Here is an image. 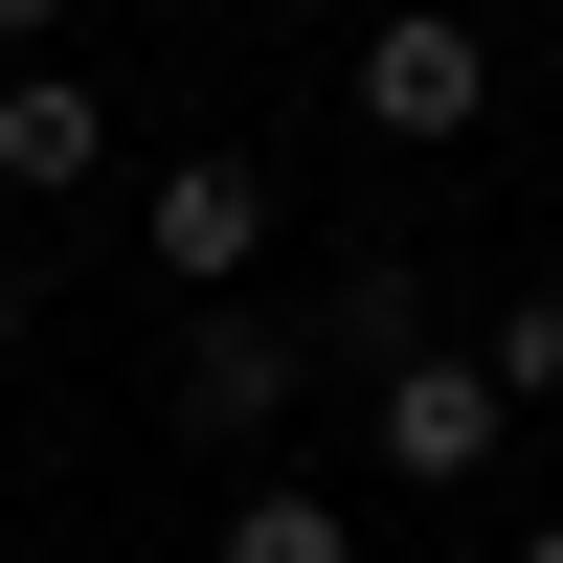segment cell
<instances>
[{"label": "cell", "instance_id": "cell-1", "mask_svg": "<svg viewBox=\"0 0 563 563\" xmlns=\"http://www.w3.org/2000/svg\"><path fill=\"white\" fill-rule=\"evenodd\" d=\"M474 113H496V45L451 23V0H361V135H406V158H451Z\"/></svg>", "mask_w": 563, "mask_h": 563}, {"label": "cell", "instance_id": "cell-2", "mask_svg": "<svg viewBox=\"0 0 563 563\" xmlns=\"http://www.w3.org/2000/svg\"><path fill=\"white\" fill-rule=\"evenodd\" d=\"M496 429H519V406H496V361H474V339H429V361H384V384H361V451H384L406 496H474V474H496Z\"/></svg>", "mask_w": 563, "mask_h": 563}, {"label": "cell", "instance_id": "cell-3", "mask_svg": "<svg viewBox=\"0 0 563 563\" xmlns=\"http://www.w3.org/2000/svg\"><path fill=\"white\" fill-rule=\"evenodd\" d=\"M135 271H158L180 316H225L271 271V158H158V203H135Z\"/></svg>", "mask_w": 563, "mask_h": 563}, {"label": "cell", "instance_id": "cell-4", "mask_svg": "<svg viewBox=\"0 0 563 563\" xmlns=\"http://www.w3.org/2000/svg\"><path fill=\"white\" fill-rule=\"evenodd\" d=\"M294 406H316V339H294V316H249V294L180 316V451H271Z\"/></svg>", "mask_w": 563, "mask_h": 563}, {"label": "cell", "instance_id": "cell-5", "mask_svg": "<svg viewBox=\"0 0 563 563\" xmlns=\"http://www.w3.org/2000/svg\"><path fill=\"white\" fill-rule=\"evenodd\" d=\"M68 180H113V113L68 68H0V203H68Z\"/></svg>", "mask_w": 563, "mask_h": 563}, {"label": "cell", "instance_id": "cell-6", "mask_svg": "<svg viewBox=\"0 0 563 563\" xmlns=\"http://www.w3.org/2000/svg\"><path fill=\"white\" fill-rule=\"evenodd\" d=\"M316 339H339L361 384H384V361H429V271H406V249H361V271H339V316H316Z\"/></svg>", "mask_w": 563, "mask_h": 563}, {"label": "cell", "instance_id": "cell-7", "mask_svg": "<svg viewBox=\"0 0 563 563\" xmlns=\"http://www.w3.org/2000/svg\"><path fill=\"white\" fill-rule=\"evenodd\" d=\"M225 563H361V519L316 474H249V496H225Z\"/></svg>", "mask_w": 563, "mask_h": 563}, {"label": "cell", "instance_id": "cell-8", "mask_svg": "<svg viewBox=\"0 0 563 563\" xmlns=\"http://www.w3.org/2000/svg\"><path fill=\"white\" fill-rule=\"evenodd\" d=\"M474 361H496V406H563V294H519V316H496Z\"/></svg>", "mask_w": 563, "mask_h": 563}, {"label": "cell", "instance_id": "cell-9", "mask_svg": "<svg viewBox=\"0 0 563 563\" xmlns=\"http://www.w3.org/2000/svg\"><path fill=\"white\" fill-rule=\"evenodd\" d=\"M0 384H23V294H0Z\"/></svg>", "mask_w": 563, "mask_h": 563}, {"label": "cell", "instance_id": "cell-10", "mask_svg": "<svg viewBox=\"0 0 563 563\" xmlns=\"http://www.w3.org/2000/svg\"><path fill=\"white\" fill-rule=\"evenodd\" d=\"M23 23H68V0H0V45H23Z\"/></svg>", "mask_w": 563, "mask_h": 563}, {"label": "cell", "instance_id": "cell-11", "mask_svg": "<svg viewBox=\"0 0 563 563\" xmlns=\"http://www.w3.org/2000/svg\"><path fill=\"white\" fill-rule=\"evenodd\" d=\"M519 563H563V519H519Z\"/></svg>", "mask_w": 563, "mask_h": 563}, {"label": "cell", "instance_id": "cell-12", "mask_svg": "<svg viewBox=\"0 0 563 563\" xmlns=\"http://www.w3.org/2000/svg\"><path fill=\"white\" fill-rule=\"evenodd\" d=\"M271 23H339V0H271Z\"/></svg>", "mask_w": 563, "mask_h": 563}]
</instances>
